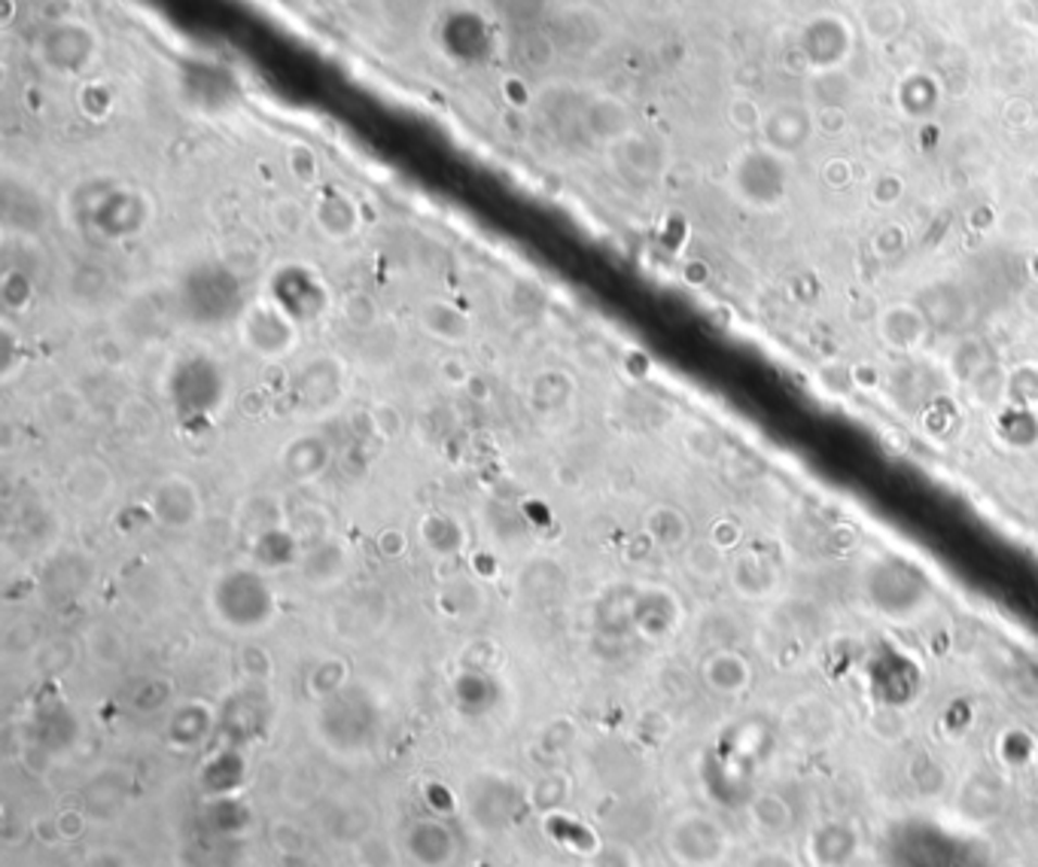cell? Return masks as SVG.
Returning <instances> with one entry per match:
<instances>
[{"label":"cell","mask_w":1038,"mask_h":867,"mask_svg":"<svg viewBox=\"0 0 1038 867\" xmlns=\"http://www.w3.org/2000/svg\"><path fill=\"white\" fill-rule=\"evenodd\" d=\"M153 511L159 521L168 524H187L199 518V490L187 479H165L153 494Z\"/></svg>","instance_id":"6da1fadb"},{"label":"cell","mask_w":1038,"mask_h":867,"mask_svg":"<svg viewBox=\"0 0 1038 867\" xmlns=\"http://www.w3.org/2000/svg\"><path fill=\"white\" fill-rule=\"evenodd\" d=\"M326 460H329V457H326V448L320 442H314V438H311L308 454H302V442L290 445L287 454H283V466H287V472L295 475V479H311V475L324 472Z\"/></svg>","instance_id":"7a4b0ae2"}]
</instances>
